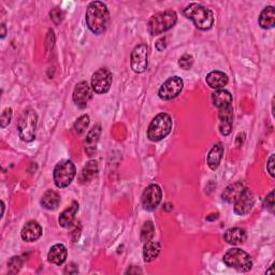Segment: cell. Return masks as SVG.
<instances>
[{"label":"cell","instance_id":"18","mask_svg":"<svg viewBox=\"0 0 275 275\" xmlns=\"http://www.w3.org/2000/svg\"><path fill=\"white\" fill-rule=\"evenodd\" d=\"M212 102H213V105L219 109L231 107L232 106V95L224 88L216 89L212 94Z\"/></svg>","mask_w":275,"mask_h":275},{"label":"cell","instance_id":"37","mask_svg":"<svg viewBox=\"0 0 275 275\" xmlns=\"http://www.w3.org/2000/svg\"><path fill=\"white\" fill-rule=\"evenodd\" d=\"M2 29H3L2 38H5V37H6V34H7V30H6V25H5V24H2Z\"/></svg>","mask_w":275,"mask_h":275},{"label":"cell","instance_id":"34","mask_svg":"<svg viewBox=\"0 0 275 275\" xmlns=\"http://www.w3.org/2000/svg\"><path fill=\"white\" fill-rule=\"evenodd\" d=\"M265 206L270 211L273 212L274 209V191H271L265 199Z\"/></svg>","mask_w":275,"mask_h":275},{"label":"cell","instance_id":"26","mask_svg":"<svg viewBox=\"0 0 275 275\" xmlns=\"http://www.w3.org/2000/svg\"><path fill=\"white\" fill-rule=\"evenodd\" d=\"M259 25L263 29L273 28L275 25V10L274 7L269 6L262 10L259 16Z\"/></svg>","mask_w":275,"mask_h":275},{"label":"cell","instance_id":"6","mask_svg":"<svg viewBox=\"0 0 275 275\" xmlns=\"http://www.w3.org/2000/svg\"><path fill=\"white\" fill-rule=\"evenodd\" d=\"M38 123V115L33 110H26L19 117L17 129L19 138L25 142H30L36 138V128Z\"/></svg>","mask_w":275,"mask_h":275},{"label":"cell","instance_id":"10","mask_svg":"<svg viewBox=\"0 0 275 275\" xmlns=\"http://www.w3.org/2000/svg\"><path fill=\"white\" fill-rule=\"evenodd\" d=\"M163 199V190L157 184L148 185L142 193V205L146 211L156 210Z\"/></svg>","mask_w":275,"mask_h":275},{"label":"cell","instance_id":"5","mask_svg":"<svg viewBox=\"0 0 275 275\" xmlns=\"http://www.w3.org/2000/svg\"><path fill=\"white\" fill-rule=\"evenodd\" d=\"M225 265L229 268H232L239 272H248L253 268V260L251 257L240 248L229 249L224 256Z\"/></svg>","mask_w":275,"mask_h":275},{"label":"cell","instance_id":"30","mask_svg":"<svg viewBox=\"0 0 275 275\" xmlns=\"http://www.w3.org/2000/svg\"><path fill=\"white\" fill-rule=\"evenodd\" d=\"M23 266V260L19 256H14L11 258L8 262V268L10 274H16L19 272Z\"/></svg>","mask_w":275,"mask_h":275},{"label":"cell","instance_id":"3","mask_svg":"<svg viewBox=\"0 0 275 275\" xmlns=\"http://www.w3.org/2000/svg\"><path fill=\"white\" fill-rule=\"evenodd\" d=\"M178 22V14L173 10H167L153 15L148 22L147 29L152 36L162 34L173 28Z\"/></svg>","mask_w":275,"mask_h":275},{"label":"cell","instance_id":"28","mask_svg":"<svg viewBox=\"0 0 275 275\" xmlns=\"http://www.w3.org/2000/svg\"><path fill=\"white\" fill-rule=\"evenodd\" d=\"M154 234H155L154 224L151 221L145 222L141 229V240L143 242H147V241H151L154 238Z\"/></svg>","mask_w":275,"mask_h":275},{"label":"cell","instance_id":"12","mask_svg":"<svg viewBox=\"0 0 275 275\" xmlns=\"http://www.w3.org/2000/svg\"><path fill=\"white\" fill-rule=\"evenodd\" d=\"M91 98H93V91H91V88L86 81H82L75 85L73 89L72 99L78 108H86Z\"/></svg>","mask_w":275,"mask_h":275},{"label":"cell","instance_id":"11","mask_svg":"<svg viewBox=\"0 0 275 275\" xmlns=\"http://www.w3.org/2000/svg\"><path fill=\"white\" fill-rule=\"evenodd\" d=\"M130 65L135 73H143L146 70L148 65V47L146 44H139L133 49Z\"/></svg>","mask_w":275,"mask_h":275},{"label":"cell","instance_id":"22","mask_svg":"<svg viewBox=\"0 0 275 275\" xmlns=\"http://www.w3.org/2000/svg\"><path fill=\"white\" fill-rule=\"evenodd\" d=\"M78 212V203L76 201H73L70 205L68 206V208L61 214L58 222L60 225L64 228H68L69 226H71V224L73 223L75 215Z\"/></svg>","mask_w":275,"mask_h":275},{"label":"cell","instance_id":"33","mask_svg":"<svg viewBox=\"0 0 275 275\" xmlns=\"http://www.w3.org/2000/svg\"><path fill=\"white\" fill-rule=\"evenodd\" d=\"M51 19L55 24H60L63 19V12L60 8H55L51 11Z\"/></svg>","mask_w":275,"mask_h":275},{"label":"cell","instance_id":"1","mask_svg":"<svg viewBox=\"0 0 275 275\" xmlns=\"http://www.w3.org/2000/svg\"><path fill=\"white\" fill-rule=\"evenodd\" d=\"M85 19L91 32L95 34L103 33L110 24V13L107 6L101 2L90 3L86 9Z\"/></svg>","mask_w":275,"mask_h":275},{"label":"cell","instance_id":"35","mask_svg":"<svg viewBox=\"0 0 275 275\" xmlns=\"http://www.w3.org/2000/svg\"><path fill=\"white\" fill-rule=\"evenodd\" d=\"M267 170L272 178H274V155L272 154L268 160Z\"/></svg>","mask_w":275,"mask_h":275},{"label":"cell","instance_id":"13","mask_svg":"<svg viewBox=\"0 0 275 275\" xmlns=\"http://www.w3.org/2000/svg\"><path fill=\"white\" fill-rule=\"evenodd\" d=\"M255 203L254 194L248 188H245L240 198L234 202V213L238 215H246L253 209Z\"/></svg>","mask_w":275,"mask_h":275},{"label":"cell","instance_id":"23","mask_svg":"<svg viewBox=\"0 0 275 275\" xmlns=\"http://www.w3.org/2000/svg\"><path fill=\"white\" fill-rule=\"evenodd\" d=\"M223 155H224L223 144L221 142L216 143L211 148V151L209 152V155H208V165L212 170H216L220 167Z\"/></svg>","mask_w":275,"mask_h":275},{"label":"cell","instance_id":"8","mask_svg":"<svg viewBox=\"0 0 275 275\" xmlns=\"http://www.w3.org/2000/svg\"><path fill=\"white\" fill-rule=\"evenodd\" d=\"M112 72L107 68H100L91 76V88L97 94H106L112 85Z\"/></svg>","mask_w":275,"mask_h":275},{"label":"cell","instance_id":"15","mask_svg":"<svg viewBox=\"0 0 275 275\" xmlns=\"http://www.w3.org/2000/svg\"><path fill=\"white\" fill-rule=\"evenodd\" d=\"M100 134H101V126L96 125L90 129V131L86 136L84 145H85V152L89 157L94 156L97 153V145L99 142Z\"/></svg>","mask_w":275,"mask_h":275},{"label":"cell","instance_id":"14","mask_svg":"<svg viewBox=\"0 0 275 275\" xmlns=\"http://www.w3.org/2000/svg\"><path fill=\"white\" fill-rule=\"evenodd\" d=\"M21 235L25 242H34L41 238L42 227L37 222L30 221L23 226Z\"/></svg>","mask_w":275,"mask_h":275},{"label":"cell","instance_id":"2","mask_svg":"<svg viewBox=\"0 0 275 275\" xmlns=\"http://www.w3.org/2000/svg\"><path fill=\"white\" fill-rule=\"evenodd\" d=\"M183 14L191 19L194 26L200 30H209L214 24L212 11L200 4H190L183 10Z\"/></svg>","mask_w":275,"mask_h":275},{"label":"cell","instance_id":"17","mask_svg":"<svg viewBox=\"0 0 275 275\" xmlns=\"http://www.w3.org/2000/svg\"><path fill=\"white\" fill-rule=\"evenodd\" d=\"M245 190V186L243 185V183L237 182L233 183V184L229 185L226 187V189L222 193V199L227 202V203H234L241 194L243 193Z\"/></svg>","mask_w":275,"mask_h":275},{"label":"cell","instance_id":"20","mask_svg":"<svg viewBox=\"0 0 275 275\" xmlns=\"http://www.w3.org/2000/svg\"><path fill=\"white\" fill-rule=\"evenodd\" d=\"M224 239L228 244L240 245L246 240V232L242 228H239V227L230 228L225 232Z\"/></svg>","mask_w":275,"mask_h":275},{"label":"cell","instance_id":"25","mask_svg":"<svg viewBox=\"0 0 275 275\" xmlns=\"http://www.w3.org/2000/svg\"><path fill=\"white\" fill-rule=\"evenodd\" d=\"M162 246L156 241H147L143 247V258L145 262L154 261L160 254Z\"/></svg>","mask_w":275,"mask_h":275},{"label":"cell","instance_id":"38","mask_svg":"<svg viewBox=\"0 0 275 275\" xmlns=\"http://www.w3.org/2000/svg\"><path fill=\"white\" fill-rule=\"evenodd\" d=\"M138 272L142 273V271L139 270V269H138V270H131V269H129V270H127V272H126V273H138Z\"/></svg>","mask_w":275,"mask_h":275},{"label":"cell","instance_id":"24","mask_svg":"<svg viewBox=\"0 0 275 275\" xmlns=\"http://www.w3.org/2000/svg\"><path fill=\"white\" fill-rule=\"evenodd\" d=\"M60 203H61V196L58 194V192H56L52 189L45 191L41 199V204L43 208L50 211L56 210L58 208Z\"/></svg>","mask_w":275,"mask_h":275},{"label":"cell","instance_id":"7","mask_svg":"<svg viewBox=\"0 0 275 275\" xmlns=\"http://www.w3.org/2000/svg\"><path fill=\"white\" fill-rule=\"evenodd\" d=\"M76 174V169L71 160H63L54 169V183L58 188H65L71 184Z\"/></svg>","mask_w":275,"mask_h":275},{"label":"cell","instance_id":"4","mask_svg":"<svg viewBox=\"0 0 275 275\" xmlns=\"http://www.w3.org/2000/svg\"><path fill=\"white\" fill-rule=\"evenodd\" d=\"M172 119L167 113H160L156 115L151 122L147 129L148 139L153 142H158L164 140L165 138L171 132L172 129Z\"/></svg>","mask_w":275,"mask_h":275},{"label":"cell","instance_id":"36","mask_svg":"<svg viewBox=\"0 0 275 275\" xmlns=\"http://www.w3.org/2000/svg\"><path fill=\"white\" fill-rule=\"evenodd\" d=\"M166 48V44H165V40L164 39H160L157 41L156 43V49L159 51V52H162L164 51Z\"/></svg>","mask_w":275,"mask_h":275},{"label":"cell","instance_id":"9","mask_svg":"<svg viewBox=\"0 0 275 275\" xmlns=\"http://www.w3.org/2000/svg\"><path fill=\"white\" fill-rule=\"evenodd\" d=\"M184 87V82L180 76H172L160 86L158 96L163 100H172L178 97Z\"/></svg>","mask_w":275,"mask_h":275},{"label":"cell","instance_id":"19","mask_svg":"<svg viewBox=\"0 0 275 275\" xmlns=\"http://www.w3.org/2000/svg\"><path fill=\"white\" fill-rule=\"evenodd\" d=\"M67 254L68 251L64 244H55L49 251L48 259L51 263H54L56 266H62L67 259Z\"/></svg>","mask_w":275,"mask_h":275},{"label":"cell","instance_id":"39","mask_svg":"<svg viewBox=\"0 0 275 275\" xmlns=\"http://www.w3.org/2000/svg\"><path fill=\"white\" fill-rule=\"evenodd\" d=\"M269 273H274V272H273V266L271 267V269H270L269 271H267V274H269Z\"/></svg>","mask_w":275,"mask_h":275},{"label":"cell","instance_id":"32","mask_svg":"<svg viewBox=\"0 0 275 275\" xmlns=\"http://www.w3.org/2000/svg\"><path fill=\"white\" fill-rule=\"evenodd\" d=\"M11 120H12V109L7 108L3 112L2 119H0V123H2V128H6L7 126L11 123Z\"/></svg>","mask_w":275,"mask_h":275},{"label":"cell","instance_id":"27","mask_svg":"<svg viewBox=\"0 0 275 275\" xmlns=\"http://www.w3.org/2000/svg\"><path fill=\"white\" fill-rule=\"evenodd\" d=\"M98 164L95 160H90L86 164V166L83 168L81 174H80V181L82 184H86V183L93 181L94 178L98 174Z\"/></svg>","mask_w":275,"mask_h":275},{"label":"cell","instance_id":"31","mask_svg":"<svg viewBox=\"0 0 275 275\" xmlns=\"http://www.w3.org/2000/svg\"><path fill=\"white\" fill-rule=\"evenodd\" d=\"M193 64V58H192V56L191 55H188V54H185V55H183L180 61H179V66L182 68V69H184V70H189V69L191 68Z\"/></svg>","mask_w":275,"mask_h":275},{"label":"cell","instance_id":"29","mask_svg":"<svg viewBox=\"0 0 275 275\" xmlns=\"http://www.w3.org/2000/svg\"><path fill=\"white\" fill-rule=\"evenodd\" d=\"M88 125H89V116L88 115H83L74 123L73 129H74L75 133L82 134L85 131V129L88 127Z\"/></svg>","mask_w":275,"mask_h":275},{"label":"cell","instance_id":"16","mask_svg":"<svg viewBox=\"0 0 275 275\" xmlns=\"http://www.w3.org/2000/svg\"><path fill=\"white\" fill-rule=\"evenodd\" d=\"M219 116H220V132L224 136H227L230 134L232 129V119H233L232 106L220 109Z\"/></svg>","mask_w":275,"mask_h":275},{"label":"cell","instance_id":"21","mask_svg":"<svg viewBox=\"0 0 275 275\" xmlns=\"http://www.w3.org/2000/svg\"><path fill=\"white\" fill-rule=\"evenodd\" d=\"M229 82L228 75L222 71H212L206 75V83L213 89H222Z\"/></svg>","mask_w":275,"mask_h":275}]
</instances>
